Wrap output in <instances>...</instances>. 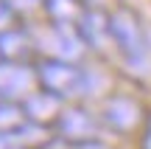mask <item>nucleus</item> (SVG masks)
Listing matches in <instances>:
<instances>
[{
	"mask_svg": "<svg viewBox=\"0 0 151 149\" xmlns=\"http://www.w3.org/2000/svg\"><path fill=\"white\" fill-rule=\"evenodd\" d=\"M48 11L56 20V25H67L73 20H81V6L76 0H48Z\"/></svg>",
	"mask_w": 151,
	"mask_h": 149,
	"instance_id": "nucleus-6",
	"label": "nucleus"
},
{
	"mask_svg": "<svg viewBox=\"0 0 151 149\" xmlns=\"http://www.w3.org/2000/svg\"><path fill=\"white\" fill-rule=\"evenodd\" d=\"M109 34L112 39L120 45L123 56L134 65H140L146 59V37H143V28L137 23V17L132 11H123L120 9L118 14H112V23H109Z\"/></svg>",
	"mask_w": 151,
	"mask_h": 149,
	"instance_id": "nucleus-1",
	"label": "nucleus"
},
{
	"mask_svg": "<svg viewBox=\"0 0 151 149\" xmlns=\"http://www.w3.org/2000/svg\"><path fill=\"white\" fill-rule=\"evenodd\" d=\"M9 20H11V6L6 0H0V28L9 25Z\"/></svg>",
	"mask_w": 151,
	"mask_h": 149,
	"instance_id": "nucleus-7",
	"label": "nucleus"
},
{
	"mask_svg": "<svg viewBox=\"0 0 151 149\" xmlns=\"http://www.w3.org/2000/svg\"><path fill=\"white\" fill-rule=\"evenodd\" d=\"M39 76H42V82L50 87V93L53 96H65V93H81V87H84V76H81L78 68L67 65V62H45L42 71H39Z\"/></svg>",
	"mask_w": 151,
	"mask_h": 149,
	"instance_id": "nucleus-2",
	"label": "nucleus"
},
{
	"mask_svg": "<svg viewBox=\"0 0 151 149\" xmlns=\"http://www.w3.org/2000/svg\"><path fill=\"white\" fill-rule=\"evenodd\" d=\"M6 3H9V6H17V9H31L37 0H6Z\"/></svg>",
	"mask_w": 151,
	"mask_h": 149,
	"instance_id": "nucleus-8",
	"label": "nucleus"
},
{
	"mask_svg": "<svg viewBox=\"0 0 151 149\" xmlns=\"http://www.w3.org/2000/svg\"><path fill=\"white\" fill-rule=\"evenodd\" d=\"M9 110H11V107H0V113H9ZM0 118H3V116H0ZM6 121H9V127L17 124V113H14V116H6ZM0 132H3V124H0Z\"/></svg>",
	"mask_w": 151,
	"mask_h": 149,
	"instance_id": "nucleus-9",
	"label": "nucleus"
},
{
	"mask_svg": "<svg viewBox=\"0 0 151 149\" xmlns=\"http://www.w3.org/2000/svg\"><path fill=\"white\" fill-rule=\"evenodd\" d=\"M28 76L25 68L20 65H0V93L3 96H22L28 90Z\"/></svg>",
	"mask_w": 151,
	"mask_h": 149,
	"instance_id": "nucleus-5",
	"label": "nucleus"
},
{
	"mask_svg": "<svg viewBox=\"0 0 151 149\" xmlns=\"http://www.w3.org/2000/svg\"><path fill=\"white\" fill-rule=\"evenodd\" d=\"M59 129H62L65 138L76 141V144H84V141L95 138V121H92L84 110H67L65 116L59 118Z\"/></svg>",
	"mask_w": 151,
	"mask_h": 149,
	"instance_id": "nucleus-4",
	"label": "nucleus"
},
{
	"mask_svg": "<svg viewBox=\"0 0 151 149\" xmlns=\"http://www.w3.org/2000/svg\"><path fill=\"white\" fill-rule=\"evenodd\" d=\"M101 118H104L112 129H118V132H132V129L140 124L143 110H140V104H137L134 99L118 96V99H112L106 107H104V116H101Z\"/></svg>",
	"mask_w": 151,
	"mask_h": 149,
	"instance_id": "nucleus-3",
	"label": "nucleus"
}]
</instances>
